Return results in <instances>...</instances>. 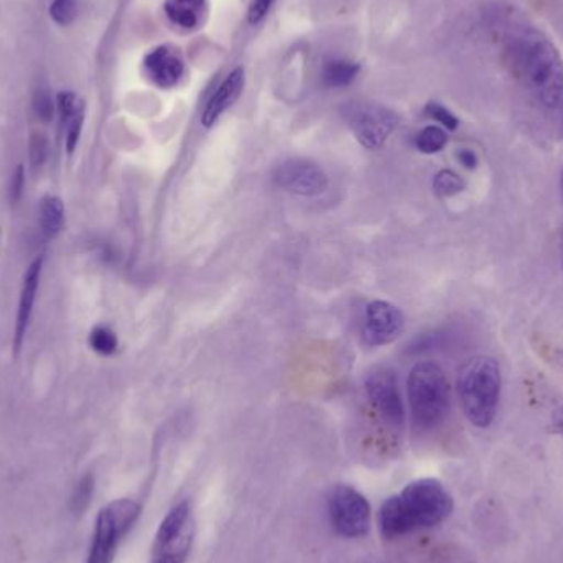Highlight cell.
<instances>
[{"instance_id":"cell-5","label":"cell","mask_w":563,"mask_h":563,"mask_svg":"<svg viewBox=\"0 0 563 563\" xmlns=\"http://www.w3.org/2000/svg\"><path fill=\"white\" fill-rule=\"evenodd\" d=\"M141 516V506L122 498L109 503L98 512L86 563H112L119 545Z\"/></svg>"},{"instance_id":"cell-4","label":"cell","mask_w":563,"mask_h":563,"mask_svg":"<svg viewBox=\"0 0 563 563\" xmlns=\"http://www.w3.org/2000/svg\"><path fill=\"white\" fill-rule=\"evenodd\" d=\"M410 412L420 430H433L445 422L450 412V383L439 364L423 361L410 369L407 379Z\"/></svg>"},{"instance_id":"cell-31","label":"cell","mask_w":563,"mask_h":563,"mask_svg":"<svg viewBox=\"0 0 563 563\" xmlns=\"http://www.w3.org/2000/svg\"><path fill=\"white\" fill-rule=\"evenodd\" d=\"M561 187H562V197H563V168H562V177H561Z\"/></svg>"},{"instance_id":"cell-7","label":"cell","mask_w":563,"mask_h":563,"mask_svg":"<svg viewBox=\"0 0 563 563\" xmlns=\"http://www.w3.org/2000/svg\"><path fill=\"white\" fill-rule=\"evenodd\" d=\"M328 515L338 534L347 539L363 538L371 529V506L351 486L340 485L328 498Z\"/></svg>"},{"instance_id":"cell-27","label":"cell","mask_w":563,"mask_h":563,"mask_svg":"<svg viewBox=\"0 0 563 563\" xmlns=\"http://www.w3.org/2000/svg\"><path fill=\"white\" fill-rule=\"evenodd\" d=\"M273 3L274 0H251L250 10H247V20H250V23L256 25L261 20L266 19Z\"/></svg>"},{"instance_id":"cell-24","label":"cell","mask_w":563,"mask_h":563,"mask_svg":"<svg viewBox=\"0 0 563 563\" xmlns=\"http://www.w3.org/2000/svg\"><path fill=\"white\" fill-rule=\"evenodd\" d=\"M49 16L58 25H69L76 16V0H53Z\"/></svg>"},{"instance_id":"cell-20","label":"cell","mask_w":563,"mask_h":563,"mask_svg":"<svg viewBox=\"0 0 563 563\" xmlns=\"http://www.w3.org/2000/svg\"><path fill=\"white\" fill-rule=\"evenodd\" d=\"M465 187V180L452 170H440L433 178V190L442 198L455 197L462 194Z\"/></svg>"},{"instance_id":"cell-25","label":"cell","mask_w":563,"mask_h":563,"mask_svg":"<svg viewBox=\"0 0 563 563\" xmlns=\"http://www.w3.org/2000/svg\"><path fill=\"white\" fill-rule=\"evenodd\" d=\"M426 112L430 118L440 122L443 128L449 129V131H455L460 125L459 118H456L452 111H449L445 106L439 104V102H429V106L426 108Z\"/></svg>"},{"instance_id":"cell-8","label":"cell","mask_w":563,"mask_h":563,"mask_svg":"<svg viewBox=\"0 0 563 563\" xmlns=\"http://www.w3.org/2000/svg\"><path fill=\"white\" fill-rule=\"evenodd\" d=\"M364 387L371 406L384 423L393 429H402L406 410L396 373L389 367H376L367 374Z\"/></svg>"},{"instance_id":"cell-16","label":"cell","mask_w":563,"mask_h":563,"mask_svg":"<svg viewBox=\"0 0 563 563\" xmlns=\"http://www.w3.org/2000/svg\"><path fill=\"white\" fill-rule=\"evenodd\" d=\"M165 13L172 23L185 30H197L207 16V0H167Z\"/></svg>"},{"instance_id":"cell-21","label":"cell","mask_w":563,"mask_h":563,"mask_svg":"<svg viewBox=\"0 0 563 563\" xmlns=\"http://www.w3.org/2000/svg\"><path fill=\"white\" fill-rule=\"evenodd\" d=\"M89 346L102 356H111L118 350V336L111 328L99 324L89 333Z\"/></svg>"},{"instance_id":"cell-18","label":"cell","mask_w":563,"mask_h":563,"mask_svg":"<svg viewBox=\"0 0 563 563\" xmlns=\"http://www.w3.org/2000/svg\"><path fill=\"white\" fill-rule=\"evenodd\" d=\"M360 73V65L350 59L334 58L324 63L321 78L328 88H344L356 79Z\"/></svg>"},{"instance_id":"cell-6","label":"cell","mask_w":563,"mask_h":563,"mask_svg":"<svg viewBox=\"0 0 563 563\" xmlns=\"http://www.w3.org/2000/svg\"><path fill=\"white\" fill-rule=\"evenodd\" d=\"M195 541V521L187 501L174 506L162 519L148 563H187Z\"/></svg>"},{"instance_id":"cell-15","label":"cell","mask_w":563,"mask_h":563,"mask_svg":"<svg viewBox=\"0 0 563 563\" xmlns=\"http://www.w3.org/2000/svg\"><path fill=\"white\" fill-rule=\"evenodd\" d=\"M56 112L65 131L66 151L73 154L85 124V102L75 92L62 91L56 96Z\"/></svg>"},{"instance_id":"cell-10","label":"cell","mask_w":563,"mask_h":563,"mask_svg":"<svg viewBox=\"0 0 563 563\" xmlns=\"http://www.w3.org/2000/svg\"><path fill=\"white\" fill-rule=\"evenodd\" d=\"M404 331V314L389 301H371L364 311L363 338L369 346L393 343Z\"/></svg>"},{"instance_id":"cell-1","label":"cell","mask_w":563,"mask_h":563,"mask_svg":"<svg viewBox=\"0 0 563 563\" xmlns=\"http://www.w3.org/2000/svg\"><path fill=\"white\" fill-rule=\"evenodd\" d=\"M492 26L516 81L542 108H559L563 101V58L558 46L511 10L493 13Z\"/></svg>"},{"instance_id":"cell-23","label":"cell","mask_w":563,"mask_h":563,"mask_svg":"<svg viewBox=\"0 0 563 563\" xmlns=\"http://www.w3.org/2000/svg\"><path fill=\"white\" fill-rule=\"evenodd\" d=\"M49 144L48 139L43 134H33L30 139V165L32 170L36 172L48 161Z\"/></svg>"},{"instance_id":"cell-22","label":"cell","mask_w":563,"mask_h":563,"mask_svg":"<svg viewBox=\"0 0 563 563\" xmlns=\"http://www.w3.org/2000/svg\"><path fill=\"white\" fill-rule=\"evenodd\" d=\"M33 109H35L36 118L40 121H52L53 115H55L56 104L53 102L48 86H38L35 96H33Z\"/></svg>"},{"instance_id":"cell-14","label":"cell","mask_w":563,"mask_h":563,"mask_svg":"<svg viewBox=\"0 0 563 563\" xmlns=\"http://www.w3.org/2000/svg\"><path fill=\"white\" fill-rule=\"evenodd\" d=\"M244 82H246V73L244 68H236L230 73L221 82L220 88L214 92L213 98L208 101L203 114H201V124L210 129L220 121L221 115L234 104L243 95Z\"/></svg>"},{"instance_id":"cell-26","label":"cell","mask_w":563,"mask_h":563,"mask_svg":"<svg viewBox=\"0 0 563 563\" xmlns=\"http://www.w3.org/2000/svg\"><path fill=\"white\" fill-rule=\"evenodd\" d=\"M92 489H95V479H92V476H85V478L78 483L75 495H73V508H75L76 512L85 511L86 506L89 505V499H91Z\"/></svg>"},{"instance_id":"cell-13","label":"cell","mask_w":563,"mask_h":563,"mask_svg":"<svg viewBox=\"0 0 563 563\" xmlns=\"http://www.w3.org/2000/svg\"><path fill=\"white\" fill-rule=\"evenodd\" d=\"M43 257L33 261L23 276L22 291H20L19 310H16L15 336H13V351L15 356L22 350L29 331L30 318L35 307L36 294H38L40 277H42Z\"/></svg>"},{"instance_id":"cell-3","label":"cell","mask_w":563,"mask_h":563,"mask_svg":"<svg viewBox=\"0 0 563 563\" xmlns=\"http://www.w3.org/2000/svg\"><path fill=\"white\" fill-rule=\"evenodd\" d=\"M501 386V367L495 357L475 356L460 367L456 390L470 423L488 429L495 422Z\"/></svg>"},{"instance_id":"cell-11","label":"cell","mask_w":563,"mask_h":563,"mask_svg":"<svg viewBox=\"0 0 563 563\" xmlns=\"http://www.w3.org/2000/svg\"><path fill=\"white\" fill-rule=\"evenodd\" d=\"M274 178L284 190L301 197H317L328 187L327 174L317 164L307 161L284 162Z\"/></svg>"},{"instance_id":"cell-30","label":"cell","mask_w":563,"mask_h":563,"mask_svg":"<svg viewBox=\"0 0 563 563\" xmlns=\"http://www.w3.org/2000/svg\"><path fill=\"white\" fill-rule=\"evenodd\" d=\"M551 430L558 435L563 437V406L554 410L551 417Z\"/></svg>"},{"instance_id":"cell-19","label":"cell","mask_w":563,"mask_h":563,"mask_svg":"<svg viewBox=\"0 0 563 563\" xmlns=\"http://www.w3.org/2000/svg\"><path fill=\"white\" fill-rule=\"evenodd\" d=\"M449 142V135L439 125H429L422 129L416 137V145L422 154H437Z\"/></svg>"},{"instance_id":"cell-17","label":"cell","mask_w":563,"mask_h":563,"mask_svg":"<svg viewBox=\"0 0 563 563\" xmlns=\"http://www.w3.org/2000/svg\"><path fill=\"white\" fill-rule=\"evenodd\" d=\"M65 223V207L59 198L45 197L40 205V228L46 240L58 236Z\"/></svg>"},{"instance_id":"cell-9","label":"cell","mask_w":563,"mask_h":563,"mask_svg":"<svg viewBox=\"0 0 563 563\" xmlns=\"http://www.w3.org/2000/svg\"><path fill=\"white\" fill-rule=\"evenodd\" d=\"M351 131L366 148H379L393 134L397 115L376 104H357L347 114Z\"/></svg>"},{"instance_id":"cell-2","label":"cell","mask_w":563,"mask_h":563,"mask_svg":"<svg viewBox=\"0 0 563 563\" xmlns=\"http://www.w3.org/2000/svg\"><path fill=\"white\" fill-rule=\"evenodd\" d=\"M453 511V498L439 479L409 483L380 506L379 529L386 539L404 538L442 525Z\"/></svg>"},{"instance_id":"cell-29","label":"cell","mask_w":563,"mask_h":563,"mask_svg":"<svg viewBox=\"0 0 563 563\" xmlns=\"http://www.w3.org/2000/svg\"><path fill=\"white\" fill-rule=\"evenodd\" d=\"M459 161L463 167L468 168V170H475L478 167V157H476L475 152L470 151V148H462L459 152Z\"/></svg>"},{"instance_id":"cell-12","label":"cell","mask_w":563,"mask_h":563,"mask_svg":"<svg viewBox=\"0 0 563 563\" xmlns=\"http://www.w3.org/2000/svg\"><path fill=\"white\" fill-rule=\"evenodd\" d=\"M148 78L158 88H174L185 73V62L174 46L162 45L152 49L144 59Z\"/></svg>"},{"instance_id":"cell-28","label":"cell","mask_w":563,"mask_h":563,"mask_svg":"<svg viewBox=\"0 0 563 563\" xmlns=\"http://www.w3.org/2000/svg\"><path fill=\"white\" fill-rule=\"evenodd\" d=\"M23 188H25V170H23V167H16V170L13 172L12 180H10V203H19L23 195Z\"/></svg>"}]
</instances>
